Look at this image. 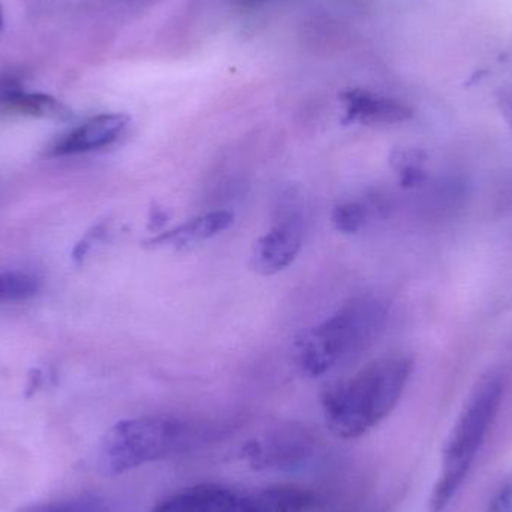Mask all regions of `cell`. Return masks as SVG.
I'll use <instances>...</instances> for the list:
<instances>
[{
  "mask_svg": "<svg viewBox=\"0 0 512 512\" xmlns=\"http://www.w3.org/2000/svg\"><path fill=\"white\" fill-rule=\"evenodd\" d=\"M303 242V218L298 213H288L256 240L252 267L256 273L264 276L279 273L294 262L303 248Z\"/></svg>",
  "mask_w": 512,
  "mask_h": 512,
  "instance_id": "8992f818",
  "label": "cell"
},
{
  "mask_svg": "<svg viewBox=\"0 0 512 512\" xmlns=\"http://www.w3.org/2000/svg\"><path fill=\"white\" fill-rule=\"evenodd\" d=\"M17 512H104V505L92 496H80V498L65 499V501L27 505Z\"/></svg>",
  "mask_w": 512,
  "mask_h": 512,
  "instance_id": "5bb4252c",
  "label": "cell"
},
{
  "mask_svg": "<svg viewBox=\"0 0 512 512\" xmlns=\"http://www.w3.org/2000/svg\"><path fill=\"white\" fill-rule=\"evenodd\" d=\"M39 280L24 273L0 274V301L26 300L38 292Z\"/></svg>",
  "mask_w": 512,
  "mask_h": 512,
  "instance_id": "4fadbf2b",
  "label": "cell"
},
{
  "mask_svg": "<svg viewBox=\"0 0 512 512\" xmlns=\"http://www.w3.org/2000/svg\"><path fill=\"white\" fill-rule=\"evenodd\" d=\"M0 107L11 113L24 116L42 117V119H68V108L53 96L44 93H27L20 89L3 90L0 95Z\"/></svg>",
  "mask_w": 512,
  "mask_h": 512,
  "instance_id": "8fae6325",
  "label": "cell"
},
{
  "mask_svg": "<svg viewBox=\"0 0 512 512\" xmlns=\"http://www.w3.org/2000/svg\"><path fill=\"white\" fill-rule=\"evenodd\" d=\"M490 512H512V478L496 493Z\"/></svg>",
  "mask_w": 512,
  "mask_h": 512,
  "instance_id": "ac0fdd59",
  "label": "cell"
},
{
  "mask_svg": "<svg viewBox=\"0 0 512 512\" xmlns=\"http://www.w3.org/2000/svg\"><path fill=\"white\" fill-rule=\"evenodd\" d=\"M508 116H510V122L512 126V96L510 98V101H508Z\"/></svg>",
  "mask_w": 512,
  "mask_h": 512,
  "instance_id": "44dd1931",
  "label": "cell"
},
{
  "mask_svg": "<svg viewBox=\"0 0 512 512\" xmlns=\"http://www.w3.org/2000/svg\"><path fill=\"white\" fill-rule=\"evenodd\" d=\"M345 122L361 125H391L411 119L412 110L403 102L376 95L363 89L348 90L342 95Z\"/></svg>",
  "mask_w": 512,
  "mask_h": 512,
  "instance_id": "ba28073f",
  "label": "cell"
},
{
  "mask_svg": "<svg viewBox=\"0 0 512 512\" xmlns=\"http://www.w3.org/2000/svg\"><path fill=\"white\" fill-rule=\"evenodd\" d=\"M227 512H265L259 501L258 493L255 495H243V493H234Z\"/></svg>",
  "mask_w": 512,
  "mask_h": 512,
  "instance_id": "e0dca14e",
  "label": "cell"
},
{
  "mask_svg": "<svg viewBox=\"0 0 512 512\" xmlns=\"http://www.w3.org/2000/svg\"><path fill=\"white\" fill-rule=\"evenodd\" d=\"M234 224V215L230 212H212L197 216L173 230L158 234L147 242L150 248H185L195 243L206 242Z\"/></svg>",
  "mask_w": 512,
  "mask_h": 512,
  "instance_id": "9c48e42d",
  "label": "cell"
},
{
  "mask_svg": "<svg viewBox=\"0 0 512 512\" xmlns=\"http://www.w3.org/2000/svg\"><path fill=\"white\" fill-rule=\"evenodd\" d=\"M234 493L221 484H198L168 496L150 512H227Z\"/></svg>",
  "mask_w": 512,
  "mask_h": 512,
  "instance_id": "30bf717a",
  "label": "cell"
},
{
  "mask_svg": "<svg viewBox=\"0 0 512 512\" xmlns=\"http://www.w3.org/2000/svg\"><path fill=\"white\" fill-rule=\"evenodd\" d=\"M191 438L189 424L177 418L141 417L120 421L102 439L99 469L107 477L126 474L171 456Z\"/></svg>",
  "mask_w": 512,
  "mask_h": 512,
  "instance_id": "277c9868",
  "label": "cell"
},
{
  "mask_svg": "<svg viewBox=\"0 0 512 512\" xmlns=\"http://www.w3.org/2000/svg\"><path fill=\"white\" fill-rule=\"evenodd\" d=\"M3 26H5V12H3V5L0 2V32H2Z\"/></svg>",
  "mask_w": 512,
  "mask_h": 512,
  "instance_id": "ffe728a7",
  "label": "cell"
},
{
  "mask_svg": "<svg viewBox=\"0 0 512 512\" xmlns=\"http://www.w3.org/2000/svg\"><path fill=\"white\" fill-rule=\"evenodd\" d=\"M367 221V209L357 201L340 204L334 209L333 224L337 231L355 234L364 227Z\"/></svg>",
  "mask_w": 512,
  "mask_h": 512,
  "instance_id": "9a60e30c",
  "label": "cell"
},
{
  "mask_svg": "<svg viewBox=\"0 0 512 512\" xmlns=\"http://www.w3.org/2000/svg\"><path fill=\"white\" fill-rule=\"evenodd\" d=\"M387 315V304L379 298H352L298 339V366L318 378L349 363L378 339Z\"/></svg>",
  "mask_w": 512,
  "mask_h": 512,
  "instance_id": "7a4b0ae2",
  "label": "cell"
},
{
  "mask_svg": "<svg viewBox=\"0 0 512 512\" xmlns=\"http://www.w3.org/2000/svg\"><path fill=\"white\" fill-rule=\"evenodd\" d=\"M128 123L126 114H99L60 138L53 152L56 155H77L110 146L123 134Z\"/></svg>",
  "mask_w": 512,
  "mask_h": 512,
  "instance_id": "52a82bcc",
  "label": "cell"
},
{
  "mask_svg": "<svg viewBox=\"0 0 512 512\" xmlns=\"http://www.w3.org/2000/svg\"><path fill=\"white\" fill-rule=\"evenodd\" d=\"M393 167L396 168L403 185L412 186L423 179V167L421 158L412 150H399L393 155Z\"/></svg>",
  "mask_w": 512,
  "mask_h": 512,
  "instance_id": "2e32d148",
  "label": "cell"
},
{
  "mask_svg": "<svg viewBox=\"0 0 512 512\" xmlns=\"http://www.w3.org/2000/svg\"><path fill=\"white\" fill-rule=\"evenodd\" d=\"M414 361L406 355H387L333 382L322 393L325 423L342 439H357L381 424L399 405Z\"/></svg>",
  "mask_w": 512,
  "mask_h": 512,
  "instance_id": "6da1fadb",
  "label": "cell"
},
{
  "mask_svg": "<svg viewBox=\"0 0 512 512\" xmlns=\"http://www.w3.org/2000/svg\"><path fill=\"white\" fill-rule=\"evenodd\" d=\"M265 512H315L319 496L298 484H276L258 492Z\"/></svg>",
  "mask_w": 512,
  "mask_h": 512,
  "instance_id": "7c38bea8",
  "label": "cell"
},
{
  "mask_svg": "<svg viewBox=\"0 0 512 512\" xmlns=\"http://www.w3.org/2000/svg\"><path fill=\"white\" fill-rule=\"evenodd\" d=\"M318 448L313 433L300 424H283L245 448L249 465L259 471H291L300 468Z\"/></svg>",
  "mask_w": 512,
  "mask_h": 512,
  "instance_id": "5b68a950",
  "label": "cell"
},
{
  "mask_svg": "<svg viewBox=\"0 0 512 512\" xmlns=\"http://www.w3.org/2000/svg\"><path fill=\"white\" fill-rule=\"evenodd\" d=\"M265 2L268 0H233L234 5L240 6V8H255Z\"/></svg>",
  "mask_w": 512,
  "mask_h": 512,
  "instance_id": "d6986e66",
  "label": "cell"
},
{
  "mask_svg": "<svg viewBox=\"0 0 512 512\" xmlns=\"http://www.w3.org/2000/svg\"><path fill=\"white\" fill-rule=\"evenodd\" d=\"M502 397L504 382L499 376H489L466 400L442 451L441 471L429 501L430 512H445L462 489L498 417Z\"/></svg>",
  "mask_w": 512,
  "mask_h": 512,
  "instance_id": "3957f363",
  "label": "cell"
}]
</instances>
